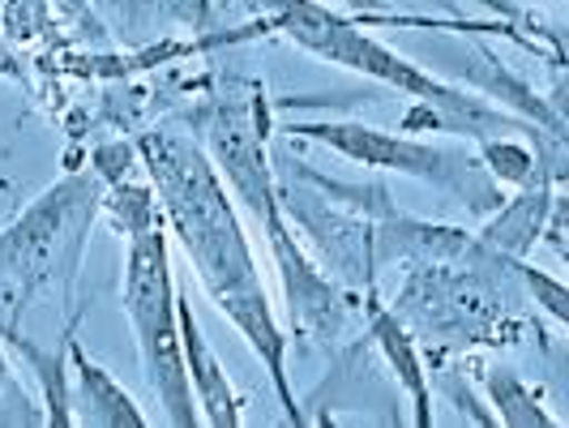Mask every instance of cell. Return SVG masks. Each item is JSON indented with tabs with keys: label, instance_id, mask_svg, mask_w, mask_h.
Segmentation results:
<instances>
[{
	"label": "cell",
	"instance_id": "obj_1",
	"mask_svg": "<svg viewBox=\"0 0 569 428\" xmlns=\"http://www.w3.org/2000/svg\"><path fill=\"white\" fill-rule=\"evenodd\" d=\"M138 159L150 176L154 198L163 206V228L184 249L201 291L210 296V305L228 317L236 335L249 342V351L261 360V369L279 395L287 425H305L309 416L296 399V386L287 372L291 330L279 321L270 296H266L253 245L240 228L236 198L223 185L219 168L210 163V155L201 150L198 138L176 133V129L142 133Z\"/></svg>",
	"mask_w": 569,
	"mask_h": 428
},
{
	"label": "cell",
	"instance_id": "obj_2",
	"mask_svg": "<svg viewBox=\"0 0 569 428\" xmlns=\"http://www.w3.org/2000/svg\"><path fill=\"white\" fill-rule=\"evenodd\" d=\"M253 4L266 13V27L283 34L287 43H296L300 52L330 60V64L351 69V73H365L372 82L402 90V94L420 99L428 108H437L441 133H462V138L480 142L492 133H518L522 129L513 116L476 99V94H462L458 86L441 82V78H432L416 60L399 57L395 48H386L381 39H372L369 30H360L351 18L335 13L321 0H253Z\"/></svg>",
	"mask_w": 569,
	"mask_h": 428
},
{
	"label": "cell",
	"instance_id": "obj_3",
	"mask_svg": "<svg viewBox=\"0 0 569 428\" xmlns=\"http://www.w3.org/2000/svg\"><path fill=\"white\" fill-rule=\"evenodd\" d=\"M99 201H103V180L90 168L69 171L0 231V291L9 300L13 326L30 309V300L48 296L52 287L69 291L82 266Z\"/></svg>",
	"mask_w": 569,
	"mask_h": 428
},
{
	"label": "cell",
	"instance_id": "obj_4",
	"mask_svg": "<svg viewBox=\"0 0 569 428\" xmlns=\"http://www.w3.org/2000/svg\"><path fill=\"white\" fill-rule=\"evenodd\" d=\"M120 305H124V317L133 326L146 386H150V399L159 402V416L176 428H198V402H193V386L184 372V347H180L168 228L138 231L124 240Z\"/></svg>",
	"mask_w": 569,
	"mask_h": 428
},
{
	"label": "cell",
	"instance_id": "obj_5",
	"mask_svg": "<svg viewBox=\"0 0 569 428\" xmlns=\"http://www.w3.org/2000/svg\"><path fill=\"white\" fill-rule=\"evenodd\" d=\"M291 133L305 142L326 146L360 168L399 171V176H411L420 185H432L437 193L462 201L467 210H497L501 206V189L492 185V176L480 168V159L471 150L420 142V138H407V129L390 133V129H377L365 120H305V125H291Z\"/></svg>",
	"mask_w": 569,
	"mask_h": 428
},
{
	"label": "cell",
	"instance_id": "obj_6",
	"mask_svg": "<svg viewBox=\"0 0 569 428\" xmlns=\"http://www.w3.org/2000/svg\"><path fill=\"white\" fill-rule=\"evenodd\" d=\"M201 150L219 168L231 198L240 201L253 219L270 206H279V180L270 168V103L261 82H228L219 99H210L198 116Z\"/></svg>",
	"mask_w": 569,
	"mask_h": 428
},
{
	"label": "cell",
	"instance_id": "obj_7",
	"mask_svg": "<svg viewBox=\"0 0 569 428\" xmlns=\"http://www.w3.org/2000/svg\"><path fill=\"white\" fill-rule=\"evenodd\" d=\"M257 228L266 231V249L274 257V270H279V283H283L287 330L321 342L339 339L342 326H347V296L296 240V231L287 223L283 198L257 219Z\"/></svg>",
	"mask_w": 569,
	"mask_h": 428
},
{
	"label": "cell",
	"instance_id": "obj_8",
	"mask_svg": "<svg viewBox=\"0 0 569 428\" xmlns=\"http://www.w3.org/2000/svg\"><path fill=\"white\" fill-rule=\"evenodd\" d=\"M176 313H180V347H184V372L193 386V402H198V420L210 428H240L244 425V402L231 386L223 360L214 356V347L201 330L189 287L176 279Z\"/></svg>",
	"mask_w": 569,
	"mask_h": 428
},
{
	"label": "cell",
	"instance_id": "obj_9",
	"mask_svg": "<svg viewBox=\"0 0 569 428\" xmlns=\"http://www.w3.org/2000/svg\"><path fill=\"white\" fill-rule=\"evenodd\" d=\"M64 360H69V395H73V425L90 428H146V411L138 399L116 381V372H108L78 339V317L64 330Z\"/></svg>",
	"mask_w": 569,
	"mask_h": 428
},
{
	"label": "cell",
	"instance_id": "obj_10",
	"mask_svg": "<svg viewBox=\"0 0 569 428\" xmlns=\"http://www.w3.org/2000/svg\"><path fill=\"white\" fill-rule=\"evenodd\" d=\"M369 339L377 342L386 369L395 372L399 390L411 399V425L416 428L437 425V416H432V372L425 365L420 339H416V330L390 305L377 300V291H369Z\"/></svg>",
	"mask_w": 569,
	"mask_h": 428
},
{
	"label": "cell",
	"instance_id": "obj_11",
	"mask_svg": "<svg viewBox=\"0 0 569 428\" xmlns=\"http://www.w3.org/2000/svg\"><path fill=\"white\" fill-rule=\"evenodd\" d=\"M561 193V185L552 176H536L531 185L513 189V198L488 215V223L476 231V245L488 249V253L506 257V261H527V257L540 249V231L548 223V210Z\"/></svg>",
	"mask_w": 569,
	"mask_h": 428
},
{
	"label": "cell",
	"instance_id": "obj_12",
	"mask_svg": "<svg viewBox=\"0 0 569 428\" xmlns=\"http://www.w3.org/2000/svg\"><path fill=\"white\" fill-rule=\"evenodd\" d=\"M476 377H480L485 399L492 402L497 425H506V428H561V416H552V411H548L543 390L540 386H531L518 369L488 360V365H480Z\"/></svg>",
	"mask_w": 569,
	"mask_h": 428
},
{
	"label": "cell",
	"instance_id": "obj_13",
	"mask_svg": "<svg viewBox=\"0 0 569 428\" xmlns=\"http://www.w3.org/2000/svg\"><path fill=\"white\" fill-rule=\"evenodd\" d=\"M99 210H108V219H112V228L129 240V236H138V231H150V228H163V206L154 198V189L150 185H138L133 176H124V180H116L103 189V201H99Z\"/></svg>",
	"mask_w": 569,
	"mask_h": 428
},
{
	"label": "cell",
	"instance_id": "obj_14",
	"mask_svg": "<svg viewBox=\"0 0 569 428\" xmlns=\"http://www.w3.org/2000/svg\"><path fill=\"white\" fill-rule=\"evenodd\" d=\"M476 159H480V168L492 176L497 189H522V185H531L543 171L540 159H536V150L527 142H518V138H510V133L480 138V142H476Z\"/></svg>",
	"mask_w": 569,
	"mask_h": 428
},
{
	"label": "cell",
	"instance_id": "obj_15",
	"mask_svg": "<svg viewBox=\"0 0 569 428\" xmlns=\"http://www.w3.org/2000/svg\"><path fill=\"white\" fill-rule=\"evenodd\" d=\"M513 270V283L522 287L536 305H540L543 313L552 317L557 326H566L569 321V291L566 283L557 279V275H548V270H540V266H531V261H510Z\"/></svg>",
	"mask_w": 569,
	"mask_h": 428
},
{
	"label": "cell",
	"instance_id": "obj_16",
	"mask_svg": "<svg viewBox=\"0 0 569 428\" xmlns=\"http://www.w3.org/2000/svg\"><path fill=\"white\" fill-rule=\"evenodd\" d=\"M13 386V365H9V356L0 351V399H4V390Z\"/></svg>",
	"mask_w": 569,
	"mask_h": 428
}]
</instances>
